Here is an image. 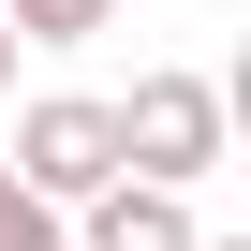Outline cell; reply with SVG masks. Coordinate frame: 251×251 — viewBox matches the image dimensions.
Segmentation results:
<instances>
[{
    "mask_svg": "<svg viewBox=\"0 0 251 251\" xmlns=\"http://www.w3.org/2000/svg\"><path fill=\"white\" fill-rule=\"evenodd\" d=\"M118 163H133V177H222L236 163V103L207 89V74H133V89H118Z\"/></svg>",
    "mask_w": 251,
    "mask_h": 251,
    "instance_id": "obj_1",
    "label": "cell"
},
{
    "mask_svg": "<svg viewBox=\"0 0 251 251\" xmlns=\"http://www.w3.org/2000/svg\"><path fill=\"white\" fill-rule=\"evenodd\" d=\"M15 177H30L45 207L103 192V177H118V103H89V89H45V103L15 118Z\"/></svg>",
    "mask_w": 251,
    "mask_h": 251,
    "instance_id": "obj_2",
    "label": "cell"
},
{
    "mask_svg": "<svg viewBox=\"0 0 251 251\" xmlns=\"http://www.w3.org/2000/svg\"><path fill=\"white\" fill-rule=\"evenodd\" d=\"M89 222H74V251H192V192L177 177H133V163H118L103 192H74Z\"/></svg>",
    "mask_w": 251,
    "mask_h": 251,
    "instance_id": "obj_3",
    "label": "cell"
},
{
    "mask_svg": "<svg viewBox=\"0 0 251 251\" xmlns=\"http://www.w3.org/2000/svg\"><path fill=\"white\" fill-rule=\"evenodd\" d=\"M133 0H0V30L15 45H89V30H118Z\"/></svg>",
    "mask_w": 251,
    "mask_h": 251,
    "instance_id": "obj_4",
    "label": "cell"
},
{
    "mask_svg": "<svg viewBox=\"0 0 251 251\" xmlns=\"http://www.w3.org/2000/svg\"><path fill=\"white\" fill-rule=\"evenodd\" d=\"M0 251H74V236H59V207H45L15 163H0Z\"/></svg>",
    "mask_w": 251,
    "mask_h": 251,
    "instance_id": "obj_5",
    "label": "cell"
},
{
    "mask_svg": "<svg viewBox=\"0 0 251 251\" xmlns=\"http://www.w3.org/2000/svg\"><path fill=\"white\" fill-rule=\"evenodd\" d=\"M0 89H15V30H0Z\"/></svg>",
    "mask_w": 251,
    "mask_h": 251,
    "instance_id": "obj_6",
    "label": "cell"
},
{
    "mask_svg": "<svg viewBox=\"0 0 251 251\" xmlns=\"http://www.w3.org/2000/svg\"><path fill=\"white\" fill-rule=\"evenodd\" d=\"M192 251H251V236H192Z\"/></svg>",
    "mask_w": 251,
    "mask_h": 251,
    "instance_id": "obj_7",
    "label": "cell"
}]
</instances>
